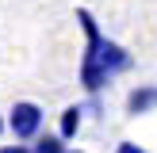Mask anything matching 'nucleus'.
Masks as SVG:
<instances>
[{
  "label": "nucleus",
  "instance_id": "nucleus-2",
  "mask_svg": "<svg viewBox=\"0 0 157 153\" xmlns=\"http://www.w3.org/2000/svg\"><path fill=\"white\" fill-rule=\"evenodd\" d=\"M157 111V84H138L127 92V115H150Z\"/></svg>",
  "mask_w": 157,
  "mask_h": 153
},
{
  "label": "nucleus",
  "instance_id": "nucleus-6",
  "mask_svg": "<svg viewBox=\"0 0 157 153\" xmlns=\"http://www.w3.org/2000/svg\"><path fill=\"white\" fill-rule=\"evenodd\" d=\"M0 153H35L27 142H15V145H0Z\"/></svg>",
  "mask_w": 157,
  "mask_h": 153
},
{
  "label": "nucleus",
  "instance_id": "nucleus-5",
  "mask_svg": "<svg viewBox=\"0 0 157 153\" xmlns=\"http://www.w3.org/2000/svg\"><path fill=\"white\" fill-rule=\"evenodd\" d=\"M115 153H150V149L138 145V142H119V145H115Z\"/></svg>",
  "mask_w": 157,
  "mask_h": 153
},
{
  "label": "nucleus",
  "instance_id": "nucleus-7",
  "mask_svg": "<svg viewBox=\"0 0 157 153\" xmlns=\"http://www.w3.org/2000/svg\"><path fill=\"white\" fill-rule=\"evenodd\" d=\"M4 130H8V119H4V115H0V134H4Z\"/></svg>",
  "mask_w": 157,
  "mask_h": 153
},
{
  "label": "nucleus",
  "instance_id": "nucleus-4",
  "mask_svg": "<svg viewBox=\"0 0 157 153\" xmlns=\"http://www.w3.org/2000/svg\"><path fill=\"white\" fill-rule=\"evenodd\" d=\"M31 149H35V153H65L69 145H65V138H61V134H38Z\"/></svg>",
  "mask_w": 157,
  "mask_h": 153
},
{
  "label": "nucleus",
  "instance_id": "nucleus-3",
  "mask_svg": "<svg viewBox=\"0 0 157 153\" xmlns=\"http://www.w3.org/2000/svg\"><path fill=\"white\" fill-rule=\"evenodd\" d=\"M81 122H84V107L77 103V107H65L61 111V126H58V134L65 138V142H73L77 134H81Z\"/></svg>",
  "mask_w": 157,
  "mask_h": 153
},
{
  "label": "nucleus",
  "instance_id": "nucleus-1",
  "mask_svg": "<svg viewBox=\"0 0 157 153\" xmlns=\"http://www.w3.org/2000/svg\"><path fill=\"white\" fill-rule=\"evenodd\" d=\"M42 122H46V111L35 99H15L8 111V130L15 134V142H35L42 134Z\"/></svg>",
  "mask_w": 157,
  "mask_h": 153
},
{
  "label": "nucleus",
  "instance_id": "nucleus-8",
  "mask_svg": "<svg viewBox=\"0 0 157 153\" xmlns=\"http://www.w3.org/2000/svg\"><path fill=\"white\" fill-rule=\"evenodd\" d=\"M65 153H81V149H65Z\"/></svg>",
  "mask_w": 157,
  "mask_h": 153
}]
</instances>
